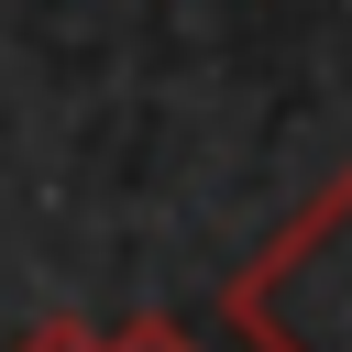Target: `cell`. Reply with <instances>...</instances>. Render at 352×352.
Segmentation results:
<instances>
[{
    "label": "cell",
    "instance_id": "cell-3",
    "mask_svg": "<svg viewBox=\"0 0 352 352\" xmlns=\"http://www.w3.org/2000/svg\"><path fill=\"white\" fill-rule=\"evenodd\" d=\"M110 352H198V341H187L176 319H121V330H110Z\"/></svg>",
    "mask_w": 352,
    "mask_h": 352
},
{
    "label": "cell",
    "instance_id": "cell-2",
    "mask_svg": "<svg viewBox=\"0 0 352 352\" xmlns=\"http://www.w3.org/2000/svg\"><path fill=\"white\" fill-rule=\"evenodd\" d=\"M0 352H110V330H88V319H33V330L0 341Z\"/></svg>",
    "mask_w": 352,
    "mask_h": 352
},
{
    "label": "cell",
    "instance_id": "cell-1",
    "mask_svg": "<svg viewBox=\"0 0 352 352\" xmlns=\"http://www.w3.org/2000/svg\"><path fill=\"white\" fill-rule=\"evenodd\" d=\"M220 319L242 352H352V165L242 275H220Z\"/></svg>",
    "mask_w": 352,
    "mask_h": 352
}]
</instances>
